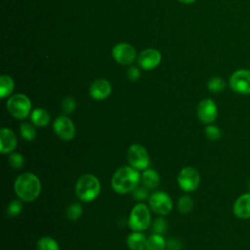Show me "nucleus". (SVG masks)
<instances>
[{"label": "nucleus", "mask_w": 250, "mask_h": 250, "mask_svg": "<svg viewBox=\"0 0 250 250\" xmlns=\"http://www.w3.org/2000/svg\"><path fill=\"white\" fill-rule=\"evenodd\" d=\"M14 190L18 198L24 202H31L37 199L41 192V182L35 174L24 172L15 180Z\"/></svg>", "instance_id": "1"}, {"label": "nucleus", "mask_w": 250, "mask_h": 250, "mask_svg": "<svg viewBox=\"0 0 250 250\" xmlns=\"http://www.w3.org/2000/svg\"><path fill=\"white\" fill-rule=\"evenodd\" d=\"M141 175L139 170L132 166H122L118 168L111 177V188L119 194L132 192L139 186Z\"/></svg>", "instance_id": "2"}, {"label": "nucleus", "mask_w": 250, "mask_h": 250, "mask_svg": "<svg viewBox=\"0 0 250 250\" xmlns=\"http://www.w3.org/2000/svg\"><path fill=\"white\" fill-rule=\"evenodd\" d=\"M101 193V183L93 174H83L75 184V194L83 202L94 201Z\"/></svg>", "instance_id": "3"}, {"label": "nucleus", "mask_w": 250, "mask_h": 250, "mask_svg": "<svg viewBox=\"0 0 250 250\" xmlns=\"http://www.w3.org/2000/svg\"><path fill=\"white\" fill-rule=\"evenodd\" d=\"M149 209L150 208L143 202H139L132 208L128 225L133 231H143L150 226L151 216Z\"/></svg>", "instance_id": "4"}, {"label": "nucleus", "mask_w": 250, "mask_h": 250, "mask_svg": "<svg viewBox=\"0 0 250 250\" xmlns=\"http://www.w3.org/2000/svg\"><path fill=\"white\" fill-rule=\"evenodd\" d=\"M9 113L17 119H24L31 113V102L24 94H15L11 96L6 104Z\"/></svg>", "instance_id": "5"}, {"label": "nucleus", "mask_w": 250, "mask_h": 250, "mask_svg": "<svg viewBox=\"0 0 250 250\" xmlns=\"http://www.w3.org/2000/svg\"><path fill=\"white\" fill-rule=\"evenodd\" d=\"M127 159L130 166L139 171H144L149 166V154L146 148L141 144H133L129 146Z\"/></svg>", "instance_id": "6"}, {"label": "nucleus", "mask_w": 250, "mask_h": 250, "mask_svg": "<svg viewBox=\"0 0 250 250\" xmlns=\"http://www.w3.org/2000/svg\"><path fill=\"white\" fill-rule=\"evenodd\" d=\"M177 182L179 187L184 191H194L200 184V174L196 168L192 166H187L180 171Z\"/></svg>", "instance_id": "7"}, {"label": "nucleus", "mask_w": 250, "mask_h": 250, "mask_svg": "<svg viewBox=\"0 0 250 250\" xmlns=\"http://www.w3.org/2000/svg\"><path fill=\"white\" fill-rule=\"evenodd\" d=\"M149 208L160 216L168 215L173 209V201L168 193L164 191H154L148 197Z\"/></svg>", "instance_id": "8"}, {"label": "nucleus", "mask_w": 250, "mask_h": 250, "mask_svg": "<svg viewBox=\"0 0 250 250\" xmlns=\"http://www.w3.org/2000/svg\"><path fill=\"white\" fill-rule=\"evenodd\" d=\"M229 86L237 94H250V70L238 69L229 77Z\"/></svg>", "instance_id": "9"}, {"label": "nucleus", "mask_w": 250, "mask_h": 250, "mask_svg": "<svg viewBox=\"0 0 250 250\" xmlns=\"http://www.w3.org/2000/svg\"><path fill=\"white\" fill-rule=\"evenodd\" d=\"M53 130L61 140L65 142L71 141L75 136V126L72 120L65 115H61L55 119Z\"/></svg>", "instance_id": "10"}, {"label": "nucleus", "mask_w": 250, "mask_h": 250, "mask_svg": "<svg viewBox=\"0 0 250 250\" xmlns=\"http://www.w3.org/2000/svg\"><path fill=\"white\" fill-rule=\"evenodd\" d=\"M197 117L204 124H212L218 116V108L215 102L211 99H204L197 105Z\"/></svg>", "instance_id": "11"}, {"label": "nucleus", "mask_w": 250, "mask_h": 250, "mask_svg": "<svg viewBox=\"0 0 250 250\" xmlns=\"http://www.w3.org/2000/svg\"><path fill=\"white\" fill-rule=\"evenodd\" d=\"M113 59L122 65L131 64L137 56L135 48L128 43L116 44L112 49Z\"/></svg>", "instance_id": "12"}, {"label": "nucleus", "mask_w": 250, "mask_h": 250, "mask_svg": "<svg viewBox=\"0 0 250 250\" xmlns=\"http://www.w3.org/2000/svg\"><path fill=\"white\" fill-rule=\"evenodd\" d=\"M161 61L159 51L155 49H146L138 57L139 65L145 70H151L155 68Z\"/></svg>", "instance_id": "13"}, {"label": "nucleus", "mask_w": 250, "mask_h": 250, "mask_svg": "<svg viewBox=\"0 0 250 250\" xmlns=\"http://www.w3.org/2000/svg\"><path fill=\"white\" fill-rule=\"evenodd\" d=\"M18 145L16 134L10 128L3 127L0 131V151L3 154L12 153Z\"/></svg>", "instance_id": "14"}, {"label": "nucleus", "mask_w": 250, "mask_h": 250, "mask_svg": "<svg viewBox=\"0 0 250 250\" xmlns=\"http://www.w3.org/2000/svg\"><path fill=\"white\" fill-rule=\"evenodd\" d=\"M90 96L97 101L105 100L111 93V85L110 83L103 78L95 80L89 89Z\"/></svg>", "instance_id": "15"}, {"label": "nucleus", "mask_w": 250, "mask_h": 250, "mask_svg": "<svg viewBox=\"0 0 250 250\" xmlns=\"http://www.w3.org/2000/svg\"><path fill=\"white\" fill-rule=\"evenodd\" d=\"M233 214L240 219H250V192L240 195L234 202Z\"/></svg>", "instance_id": "16"}, {"label": "nucleus", "mask_w": 250, "mask_h": 250, "mask_svg": "<svg viewBox=\"0 0 250 250\" xmlns=\"http://www.w3.org/2000/svg\"><path fill=\"white\" fill-rule=\"evenodd\" d=\"M146 241L147 238L142 231H133L128 235L126 243L130 250H146Z\"/></svg>", "instance_id": "17"}, {"label": "nucleus", "mask_w": 250, "mask_h": 250, "mask_svg": "<svg viewBox=\"0 0 250 250\" xmlns=\"http://www.w3.org/2000/svg\"><path fill=\"white\" fill-rule=\"evenodd\" d=\"M30 120L34 126L45 127L50 123L51 116H50V113L46 109H44L42 107H38L31 111Z\"/></svg>", "instance_id": "18"}, {"label": "nucleus", "mask_w": 250, "mask_h": 250, "mask_svg": "<svg viewBox=\"0 0 250 250\" xmlns=\"http://www.w3.org/2000/svg\"><path fill=\"white\" fill-rule=\"evenodd\" d=\"M141 181L146 188H147L148 189H152L158 186L160 182V177L158 172H156L155 170L151 168H146L143 171V174L141 175Z\"/></svg>", "instance_id": "19"}, {"label": "nucleus", "mask_w": 250, "mask_h": 250, "mask_svg": "<svg viewBox=\"0 0 250 250\" xmlns=\"http://www.w3.org/2000/svg\"><path fill=\"white\" fill-rule=\"evenodd\" d=\"M167 241L164 239L162 234L152 233L146 241V250H165Z\"/></svg>", "instance_id": "20"}, {"label": "nucleus", "mask_w": 250, "mask_h": 250, "mask_svg": "<svg viewBox=\"0 0 250 250\" xmlns=\"http://www.w3.org/2000/svg\"><path fill=\"white\" fill-rule=\"evenodd\" d=\"M15 88V83L9 75H2L0 77V97L4 99L12 94Z\"/></svg>", "instance_id": "21"}, {"label": "nucleus", "mask_w": 250, "mask_h": 250, "mask_svg": "<svg viewBox=\"0 0 250 250\" xmlns=\"http://www.w3.org/2000/svg\"><path fill=\"white\" fill-rule=\"evenodd\" d=\"M20 133H21V138L27 142L33 141L37 136V132H36V129L34 128L33 124L28 123V122H22L20 125Z\"/></svg>", "instance_id": "22"}, {"label": "nucleus", "mask_w": 250, "mask_h": 250, "mask_svg": "<svg viewBox=\"0 0 250 250\" xmlns=\"http://www.w3.org/2000/svg\"><path fill=\"white\" fill-rule=\"evenodd\" d=\"M36 250H60V246L53 237L43 236L37 241Z\"/></svg>", "instance_id": "23"}, {"label": "nucleus", "mask_w": 250, "mask_h": 250, "mask_svg": "<svg viewBox=\"0 0 250 250\" xmlns=\"http://www.w3.org/2000/svg\"><path fill=\"white\" fill-rule=\"evenodd\" d=\"M207 87L210 92H212L214 94H218V93H221L225 89L226 82L221 77L214 76L209 79V81L207 83Z\"/></svg>", "instance_id": "24"}, {"label": "nucleus", "mask_w": 250, "mask_h": 250, "mask_svg": "<svg viewBox=\"0 0 250 250\" xmlns=\"http://www.w3.org/2000/svg\"><path fill=\"white\" fill-rule=\"evenodd\" d=\"M65 214H66V217L69 219V220H72V221H75L77 219H79L82 214H83V208L81 206L80 203H77V202H74V203H71L67 206L66 208V211H65Z\"/></svg>", "instance_id": "25"}, {"label": "nucleus", "mask_w": 250, "mask_h": 250, "mask_svg": "<svg viewBox=\"0 0 250 250\" xmlns=\"http://www.w3.org/2000/svg\"><path fill=\"white\" fill-rule=\"evenodd\" d=\"M178 210L183 213V214H187L188 212H190L193 208V200L189 195H183L179 198L178 200Z\"/></svg>", "instance_id": "26"}, {"label": "nucleus", "mask_w": 250, "mask_h": 250, "mask_svg": "<svg viewBox=\"0 0 250 250\" xmlns=\"http://www.w3.org/2000/svg\"><path fill=\"white\" fill-rule=\"evenodd\" d=\"M21 201L22 200H21L20 198L19 199H14L8 204L6 212H7L9 217H18L21 213V211H22Z\"/></svg>", "instance_id": "27"}, {"label": "nucleus", "mask_w": 250, "mask_h": 250, "mask_svg": "<svg viewBox=\"0 0 250 250\" xmlns=\"http://www.w3.org/2000/svg\"><path fill=\"white\" fill-rule=\"evenodd\" d=\"M167 222L165 219L159 217L151 223V230L153 233L163 234L167 230Z\"/></svg>", "instance_id": "28"}, {"label": "nucleus", "mask_w": 250, "mask_h": 250, "mask_svg": "<svg viewBox=\"0 0 250 250\" xmlns=\"http://www.w3.org/2000/svg\"><path fill=\"white\" fill-rule=\"evenodd\" d=\"M9 164L14 169H21L24 164V158L21 153L13 151L9 155Z\"/></svg>", "instance_id": "29"}, {"label": "nucleus", "mask_w": 250, "mask_h": 250, "mask_svg": "<svg viewBox=\"0 0 250 250\" xmlns=\"http://www.w3.org/2000/svg\"><path fill=\"white\" fill-rule=\"evenodd\" d=\"M205 135L210 141H218L222 136V132L219 127L209 124L205 128Z\"/></svg>", "instance_id": "30"}, {"label": "nucleus", "mask_w": 250, "mask_h": 250, "mask_svg": "<svg viewBox=\"0 0 250 250\" xmlns=\"http://www.w3.org/2000/svg\"><path fill=\"white\" fill-rule=\"evenodd\" d=\"M76 107V101L73 97H65L62 102V109L65 114H70Z\"/></svg>", "instance_id": "31"}, {"label": "nucleus", "mask_w": 250, "mask_h": 250, "mask_svg": "<svg viewBox=\"0 0 250 250\" xmlns=\"http://www.w3.org/2000/svg\"><path fill=\"white\" fill-rule=\"evenodd\" d=\"M132 195L135 198V200L142 202V201H144V200H146V199H147L149 197V195H148V188H146L145 186H143V187H139L138 186L137 188H135L133 189Z\"/></svg>", "instance_id": "32"}, {"label": "nucleus", "mask_w": 250, "mask_h": 250, "mask_svg": "<svg viewBox=\"0 0 250 250\" xmlns=\"http://www.w3.org/2000/svg\"><path fill=\"white\" fill-rule=\"evenodd\" d=\"M167 250H181L182 249V243L176 238H171L167 241L166 245Z\"/></svg>", "instance_id": "33"}, {"label": "nucleus", "mask_w": 250, "mask_h": 250, "mask_svg": "<svg viewBox=\"0 0 250 250\" xmlns=\"http://www.w3.org/2000/svg\"><path fill=\"white\" fill-rule=\"evenodd\" d=\"M140 75H141L140 70L135 66H131L127 70V76L130 80H133V81L138 80L140 78Z\"/></svg>", "instance_id": "34"}, {"label": "nucleus", "mask_w": 250, "mask_h": 250, "mask_svg": "<svg viewBox=\"0 0 250 250\" xmlns=\"http://www.w3.org/2000/svg\"><path fill=\"white\" fill-rule=\"evenodd\" d=\"M178 1H180L182 3H185V4H191V3L195 2L196 0H178Z\"/></svg>", "instance_id": "35"}, {"label": "nucleus", "mask_w": 250, "mask_h": 250, "mask_svg": "<svg viewBox=\"0 0 250 250\" xmlns=\"http://www.w3.org/2000/svg\"><path fill=\"white\" fill-rule=\"evenodd\" d=\"M248 188H249V190H250V181H249V183H248Z\"/></svg>", "instance_id": "36"}]
</instances>
